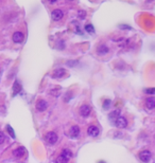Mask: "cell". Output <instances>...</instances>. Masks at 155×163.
<instances>
[{"instance_id":"cell-1","label":"cell","mask_w":155,"mask_h":163,"mask_svg":"<svg viewBox=\"0 0 155 163\" xmlns=\"http://www.w3.org/2000/svg\"><path fill=\"white\" fill-rule=\"evenodd\" d=\"M45 139H46V142H47L48 144L53 145L57 142V139H59V138H57V135L54 133V131H49V133H46Z\"/></svg>"},{"instance_id":"cell-2","label":"cell","mask_w":155,"mask_h":163,"mask_svg":"<svg viewBox=\"0 0 155 163\" xmlns=\"http://www.w3.org/2000/svg\"><path fill=\"white\" fill-rule=\"evenodd\" d=\"M151 158H152V154H151V151L142 150L141 153H139V159H140L142 162L148 163L149 161L151 160Z\"/></svg>"},{"instance_id":"cell-3","label":"cell","mask_w":155,"mask_h":163,"mask_svg":"<svg viewBox=\"0 0 155 163\" xmlns=\"http://www.w3.org/2000/svg\"><path fill=\"white\" fill-rule=\"evenodd\" d=\"M63 11L60 9H57V10H53V11L51 12V18L52 20L54 21H59L61 20L62 18H63Z\"/></svg>"},{"instance_id":"cell-4","label":"cell","mask_w":155,"mask_h":163,"mask_svg":"<svg viewBox=\"0 0 155 163\" xmlns=\"http://www.w3.org/2000/svg\"><path fill=\"white\" fill-rule=\"evenodd\" d=\"M79 136H80V127L77 125L72 126V127L70 128V130H69V137H70L71 139H78Z\"/></svg>"},{"instance_id":"cell-5","label":"cell","mask_w":155,"mask_h":163,"mask_svg":"<svg viewBox=\"0 0 155 163\" xmlns=\"http://www.w3.org/2000/svg\"><path fill=\"white\" fill-rule=\"evenodd\" d=\"M115 125H116V127H118V128H125L127 126V119H125L124 116H120L119 118H118L117 120H116V122H115Z\"/></svg>"},{"instance_id":"cell-6","label":"cell","mask_w":155,"mask_h":163,"mask_svg":"<svg viewBox=\"0 0 155 163\" xmlns=\"http://www.w3.org/2000/svg\"><path fill=\"white\" fill-rule=\"evenodd\" d=\"M24 38H25V36H24V33L22 32H15L14 34H13V37H12V39H13V41L15 42V44H21V42L24 41Z\"/></svg>"},{"instance_id":"cell-7","label":"cell","mask_w":155,"mask_h":163,"mask_svg":"<svg viewBox=\"0 0 155 163\" xmlns=\"http://www.w3.org/2000/svg\"><path fill=\"white\" fill-rule=\"evenodd\" d=\"M47 107H48V104L45 100H39L36 103V110H38L39 112L45 111V110L47 109Z\"/></svg>"},{"instance_id":"cell-8","label":"cell","mask_w":155,"mask_h":163,"mask_svg":"<svg viewBox=\"0 0 155 163\" xmlns=\"http://www.w3.org/2000/svg\"><path fill=\"white\" fill-rule=\"evenodd\" d=\"M26 153L27 150L24 146H19L18 148H16L13 151V155H14V157H16V158H22V157L26 155Z\"/></svg>"},{"instance_id":"cell-9","label":"cell","mask_w":155,"mask_h":163,"mask_svg":"<svg viewBox=\"0 0 155 163\" xmlns=\"http://www.w3.org/2000/svg\"><path fill=\"white\" fill-rule=\"evenodd\" d=\"M87 133H88V136H90V137H92V138L98 137L99 136V128L95 125H90L89 127H88V129H87Z\"/></svg>"},{"instance_id":"cell-10","label":"cell","mask_w":155,"mask_h":163,"mask_svg":"<svg viewBox=\"0 0 155 163\" xmlns=\"http://www.w3.org/2000/svg\"><path fill=\"white\" fill-rule=\"evenodd\" d=\"M90 111H92V108H90V106H88L86 104L82 105L80 107V114L82 116H88L90 114Z\"/></svg>"},{"instance_id":"cell-11","label":"cell","mask_w":155,"mask_h":163,"mask_svg":"<svg viewBox=\"0 0 155 163\" xmlns=\"http://www.w3.org/2000/svg\"><path fill=\"white\" fill-rule=\"evenodd\" d=\"M119 116H120V110L117 109V110H114V111H112L110 114H108V119H110V123L115 124L116 120H117Z\"/></svg>"},{"instance_id":"cell-12","label":"cell","mask_w":155,"mask_h":163,"mask_svg":"<svg viewBox=\"0 0 155 163\" xmlns=\"http://www.w3.org/2000/svg\"><path fill=\"white\" fill-rule=\"evenodd\" d=\"M65 73H66L65 69H63V68H57V69H55L53 71L52 77H54V79H61V77L64 76Z\"/></svg>"},{"instance_id":"cell-13","label":"cell","mask_w":155,"mask_h":163,"mask_svg":"<svg viewBox=\"0 0 155 163\" xmlns=\"http://www.w3.org/2000/svg\"><path fill=\"white\" fill-rule=\"evenodd\" d=\"M107 52H108V48L105 44H100V46H98V48H97V53H98L99 55H104V54H106Z\"/></svg>"},{"instance_id":"cell-14","label":"cell","mask_w":155,"mask_h":163,"mask_svg":"<svg viewBox=\"0 0 155 163\" xmlns=\"http://www.w3.org/2000/svg\"><path fill=\"white\" fill-rule=\"evenodd\" d=\"M21 91V85L19 84L18 81H15L14 85H13V96H16Z\"/></svg>"},{"instance_id":"cell-15","label":"cell","mask_w":155,"mask_h":163,"mask_svg":"<svg viewBox=\"0 0 155 163\" xmlns=\"http://www.w3.org/2000/svg\"><path fill=\"white\" fill-rule=\"evenodd\" d=\"M146 107L148 109H154L155 108V99L154 98H149L146 101Z\"/></svg>"},{"instance_id":"cell-16","label":"cell","mask_w":155,"mask_h":163,"mask_svg":"<svg viewBox=\"0 0 155 163\" xmlns=\"http://www.w3.org/2000/svg\"><path fill=\"white\" fill-rule=\"evenodd\" d=\"M62 156L63 157H65L66 159H70L71 157H72V153H71V150H69V149H67V148H65V149H63L62 150Z\"/></svg>"},{"instance_id":"cell-17","label":"cell","mask_w":155,"mask_h":163,"mask_svg":"<svg viewBox=\"0 0 155 163\" xmlns=\"http://www.w3.org/2000/svg\"><path fill=\"white\" fill-rule=\"evenodd\" d=\"M85 31H86L88 34H94L95 33V28H94V26L92 24H86L85 26Z\"/></svg>"},{"instance_id":"cell-18","label":"cell","mask_w":155,"mask_h":163,"mask_svg":"<svg viewBox=\"0 0 155 163\" xmlns=\"http://www.w3.org/2000/svg\"><path fill=\"white\" fill-rule=\"evenodd\" d=\"M55 163H68V159H66L62 155H60L57 159H55Z\"/></svg>"},{"instance_id":"cell-19","label":"cell","mask_w":155,"mask_h":163,"mask_svg":"<svg viewBox=\"0 0 155 163\" xmlns=\"http://www.w3.org/2000/svg\"><path fill=\"white\" fill-rule=\"evenodd\" d=\"M7 133H9V135L11 136V138H13V139H15V137H16V136H15L14 129H13V128L11 127V126H10V125H7Z\"/></svg>"},{"instance_id":"cell-20","label":"cell","mask_w":155,"mask_h":163,"mask_svg":"<svg viewBox=\"0 0 155 163\" xmlns=\"http://www.w3.org/2000/svg\"><path fill=\"white\" fill-rule=\"evenodd\" d=\"M110 104H112V102H110V100H105V101H104V103H103V108H104V109H110Z\"/></svg>"},{"instance_id":"cell-21","label":"cell","mask_w":155,"mask_h":163,"mask_svg":"<svg viewBox=\"0 0 155 163\" xmlns=\"http://www.w3.org/2000/svg\"><path fill=\"white\" fill-rule=\"evenodd\" d=\"M145 92L147 94H154L155 93V88H148V89H145Z\"/></svg>"},{"instance_id":"cell-22","label":"cell","mask_w":155,"mask_h":163,"mask_svg":"<svg viewBox=\"0 0 155 163\" xmlns=\"http://www.w3.org/2000/svg\"><path fill=\"white\" fill-rule=\"evenodd\" d=\"M78 15H79V18L84 19L85 16H86V13H85L84 11H79V12H78Z\"/></svg>"},{"instance_id":"cell-23","label":"cell","mask_w":155,"mask_h":163,"mask_svg":"<svg viewBox=\"0 0 155 163\" xmlns=\"http://www.w3.org/2000/svg\"><path fill=\"white\" fill-rule=\"evenodd\" d=\"M4 140H5V136H4V133H3L2 131L0 130V144H2V143L4 142Z\"/></svg>"},{"instance_id":"cell-24","label":"cell","mask_w":155,"mask_h":163,"mask_svg":"<svg viewBox=\"0 0 155 163\" xmlns=\"http://www.w3.org/2000/svg\"><path fill=\"white\" fill-rule=\"evenodd\" d=\"M120 29H127V30H130L131 27H127V24H121V26H120Z\"/></svg>"},{"instance_id":"cell-25","label":"cell","mask_w":155,"mask_h":163,"mask_svg":"<svg viewBox=\"0 0 155 163\" xmlns=\"http://www.w3.org/2000/svg\"><path fill=\"white\" fill-rule=\"evenodd\" d=\"M99 163H105L104 161H99Z\"/></svg>"}]
</instances>
